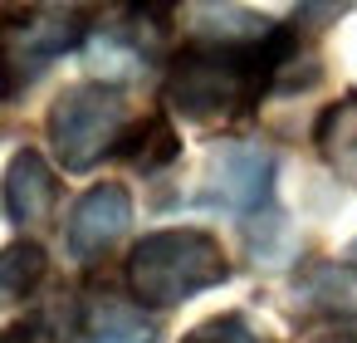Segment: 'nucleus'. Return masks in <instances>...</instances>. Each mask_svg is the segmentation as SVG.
<instances>
[{
    "label": "nucleus",
    "mask_w": 357,
    "mask_h": 343,
    "mask_svg": "<svg viewBox=\"0 0 357 343\" xmlns=\"http://www.w3.org/2000/svg\"><path fill=\"white\" fill-rule=\"evenodd\" d=\"M191 35L196 45H211V50H255L274 25L255 10H240V6H191Z\"/></svg>",
    "instance_id": "nucleus-11"
},
{
    "label": "nucleus",
    "mask_w": 357,
    "mask_h": 343,
    "mask_svg": "<svg viewBox=\"0 0 357 343\" xmlns=\"http://www.w3.org/2000/svg\"><path fill=\"white\" fill-rule=\"evenodd\" d=\"M50 147L69 172H89L128 138V98L113 84H74L50 103Z\"/></svg>",
    "instance_id": "nucleus-3"
},
{
    "label": "nucleus",
    "mask_w": 357,
    "mask_h": 343,
    "mask_svg": "<svg viewBox=\"0 0 357 343\" xmlns=\"http://www.w3.org/2000/svg\"><path fill=\"white\" fill-rule=\"evenodd\" d=\"M167 10H123V20H103L93 25V35L84 40V59L93 74L103 79H142L162 50L167 20H157Z\"/></svg>",
    "instance_id": "nucleus-6"
},
{
    "label": "nucleus",
    "mask_w": 357,
    "mask_h": 343,
    "mask_svg": "<svg viewBox=\"0 0 357 343\" xmlns=\"http://www.w3.org/2000/svg\"><path fill=\"white\" fill-rule=\"evenodd\" d=\"M157 338H162V328L137 299L93 289V294L79 299L69 343H157Z\"/></svg>",
    "instance_id": "nucleus-8"
},
{
    "label": "nucleus",
    "mask_w": 357,
    "mask_h": 343,
    "mask_svg": "<svg viewBox=\"0 0 357 343\" xmlns=\"http://www.w3.org/2000/svg\"><path fill=\"white\" fill-rule=\"evenodd\" d=\"M225 279H230V260L220 240L196 226L152 231L128 255V289L142 309H176Z\"/></svg>",
    "instance_id": "nucleus-2"
},
{
    "label": "nucleus",
    "mask_w": 357,
    "mask_h": 343,
    "mask_svg": "<svg viewBox=\"0 0 357 343\" xmlns=\"http://www.w3.org/2000/svg\"><path fill=\"white\" fill-rule=\"evenodd\" d=\"M59 201V182L35 147H20L6 167V211L15 226H45Z\"/></svg>",
    "instance_id": "nucleus-9"
},
{
    "label": "nucleus",
    "mask_w": 357,
    "mask_h": 343,
    "mask_svg": "<svg viewBox=\"0 0 357 343\" xmlns=\"http://www.w3.org/2000/svg\"><path fill=\"white\" fill-rule=\"evenodd\" d=\"M89 35L84 10H15L10 20H0V103L15 98L25 84H35L64 50H74Z\"/></svg>",
    "instance_id": "nucleus-4"
},
{
    "label": "nucleus",
    "mask_w": 357,
    "mask_h": 343,
    "mask_svg": "<svg viewBox=\"0 0 357 343\" xmlns=\"http://www.w3.org/2000/svg\"><path fill=\"white\" fill-rule=\"evenodd\" d=\"M40 279H45V250H40V240L0 245V309L30 299Z\"/></svg>",
    "instance_id": "nucleus-14"
},
{
    "label": "nucleus",
    "mask_w": 357,
    "mask_h": 343,
    "mask_svg": "<svg viewBox=\"0 0 357 343\" xmlns=\"http://www.w3.org/2000/svg\"><path fill=\"white\" fill-rule=\"evenodd\" d=\"M181 343H269V338H259L245 314H215V319L196 323Z\"/></svg>",
    "instance_id": "nucleus-15"
},
{
    "label": "nucleus",
    "mask_w": 357,
    "mask_h": 343,
    "mask_svg": "<svg viewBox=\"0 0 357 343\" xmlns=\"http://www.w3.org/2000/svg\"><path fill=\"white\" fill-rule=\"evenodd\" d=\"M269 196H274V152L264 143H220L196 191V201L235 211V216H259Z\"/></svg>",
    "instance_id": "nucleus-5"
},
{
    "label": "nucleus",
    "mask_w": 357,
    "mask_h": 343,
    "mask_svg": "<svg viewBox=\"0 0 357 343\" xmlns=\"http://www.w3.org/2000/svg\"><path fill=\"white\" fill-rule=\"evenodd\" d=\"M298 299L308 314L333 323H357V265L313 260L298 270Z\"/></svg>",
    "instance_id": "nucleus-10"
},
{
    "label": "nucleus",
    "mask_w": 357,
    "mask_h": 343,
    "mask_svg": "<svg viewBox=\"0 0 357 343\" xmlns=\"http://www.w3.org/2000/svg\"><path fill=\"white\" fill-rule=\"evenodd\" d=\"M298 59V30L274 25L255 50H211L191 45L172 59L162 98L176 118L196 128H225L255 108L264 89L279 84V74Z\"/></svg>",
    "instance_id": "nucleus-1"
},
{
    "label": "nucleus",
    "mask_w": 357,
    "mask_h": 343,
    "mask_svg": "<svg viewBox=\"0 0 357 343\" xmlns=\"http://www.w3.org/2000/svg\"><path fill=\"white\" fill-rule=\"evenodd\" d=\"M128 226H132L128 187L123 182H98V187H89L74 201V216H69V231H64L69 255L74 260H98V255H108L128 235Z\"/></svg>",
    "instance_id": "nucleus-7"
},
{
    "label": "nucleus",
    "mask_w": 357,
    "mask_h": 343,
    "mask_svg": "<svg viewBox=\"0 0 357 343\" xmlns=\"http://www.w3.org/2000/svg\"><path fill=\"white\" fill-rule=\"evenodd\" d=\"M0 343H40V328H6V333H0Z\"/></svg>",
    "instance_id": "nucleus-16"
},
{
    "label": "nucleus",
    "mask_w": 357,
    "mask_h": 343,
    "mask_svg": "<svg viewBox=\"0 0 357 343\" xmlns=\"http://www.w3.org/2000/svg\"><path fill=\"white\" fill-rule=\"evenodd\" d=\"M313 143H318V157H323L342 182L357 187V94H347V98H337V103H328V108L318 113Z\"/></svg>",
    "instance_id": "nucleus-12"
},
{
    "label": "nucleus",
    "mask_w": 357,
    "mask_h": 343,
    "mask_svg": "<svg viewBox=\"0 0 357 343\" xmlns=\"http://www.w3.org/2000/svg\"><path fill=\"white\" fill-rule=\"evenodd\" d=\"M176 152H181V143H176V133H172V123H167L162 113L142 118L137 128H128V138H123V147H118V157L132 162L137 172H162V167L176 162Z\"/></svg>",
    "instance_id": "nucleus-13"
}]
</instances>
